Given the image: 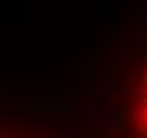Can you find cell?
Wrapping results in <instances>:
<instances>
[{"label": "cell", "instance_id": "6da1fadb", "mask_svg": "<svg viewBox=\"0 0 147 138\" xmlns=\"http://www.w3.org/2000/svg\"><path fill=\"white\" fill-rule=\"evenodd\" d=\"M136 129L138 138H147V71L138 82V94H136Z\"/></svg>", "mask_w": 147, "mask_h": 138}]
</instances>
